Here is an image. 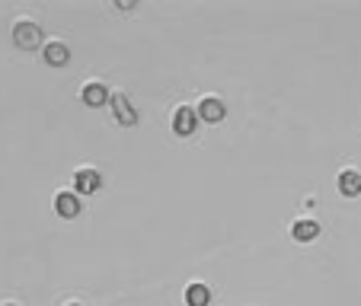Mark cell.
Masks as SVG:
<instances>
[{
    "mask_svg": "<svg viewBox=\"0 0 361 306\" xmlns=\"http://www.w3.org/2000/svg\"><path fill=\"white\" fill-rule=\"evenodd\" d=\"M13 42H16V48H23V51H36V48H42V42H45L42 26L32 23V19H16V26H13Z\"/></svg>",
    "mask_w": 361,
    "mask_h": 306,
    "instance_id": "cell-1",
    "label": "cell"
},
{
    "mask_svg": "<svg viewBox=\"0 0 361 306\" xmlns=\"http://www.w3.org/2000/svg\"><path fill=\"white\" fill-rule=\"evenodd\" d=\"M195 128H198V112L192 105H179L173 112V131L179 138H189V134H195Z\"/></svg>",
    "mask_w": 361,
    "mask_h": 306,
    "instance_id": "cell-2",
    "label": "cell"
},
{
    "mask_svg": "<svg viewBox=\"0 0 361 306\" xmlns=\"http://www.w3.org/2000/svg\"><path fill=\"white\" fill-rule=\"evenodd\" d=\"M102 186V176L96 173V169L84 166V169H77L74 173V192L77 195H96Z\"/></svg>",
    "mask_w": 361,
    "mask_h": 306,
    "instance_id": "cell-3",
    "label": "cell"
},
{
    "mask_svg": "<svg viewBox=\"0 0 361 306\" xmlns=\"http://www.w3.org/2000/svg\"><path fill=\"white\" fill-rule=\"evenodd\" d=\"M224 115H227V105H224V99H218V96H205V99L198 102V118L208 121V125L224 121Z\"/></svg>",
    "mask_w": 361,
    "mask_h": 306,
    "instance_id": "cell-4",
    "label": "cell"
},
{
    "mask_svg": "<svg viewBox=\"0 0 361 306\" xmlns=\"http://www.w3.org/2000/svg\"><path fill=\"white\" fill-rule=\"evenodd\" d=\"M55 211L58 217H65V220H74L77 214H80V195L77 192H58L55 195Z\"/></svg>",
    "mask_w": 361,
    "mask_h": 306,
    "instance_id": "cell-5",
    "label": "cell"
},
{
    "mask_svg": "<svg viewBox=\"0 0 361 306\" xmlns=\"http://www.w3.org/2000/svg\"><path fill=\"white\" fill-rule=\"evenodd\" d=\"M109 105H112V112H115V118H119L121 125H128L131 128V125L138 121V112H135V105H131V99L125 93H115Z\"/></svg>",
    "mask_w": 361,
    "mask_h": 306,
    "instance_id": "cell-6",
    "label": "cell"
},
{
    "mask_svg": "<svg viewBox=\"0 0 361 306\" xmlns=\"http://www.w3.org/2000/svg\"><path fill=\"white\" fill-rule=\"evenodd\" d=\"M80 99H84V105H90V109H100V105H106V102H112L109 90H106V84H86L84 90H80Z\"/></svg>",
    "mask_w": 361,
    "mask_h": 306,
    "instance_id": "cell-7",
    "label": "cell"
},
{
    "mask_svg": "<svg viewBox=\"0 0 361 306\" xmlns=\"http://www.w3.org/2000/svg\"><path fill=\"white\" fill-rule=\"evenodd\" d=\"M42 51H45V61L51 67H65L67 61H71V48H67L65 42H45Z\"/></svg>",
    "mask_w": 361,
    "mask_h": 306,
    "instance_id": "cell-8",
    "label": "cell"
},
{
    "mask_svg": "<svg viewBox=\"0 0 361 306\" xmlns=\"http://www.w3.org/2000/svg\"><path fill=\"white\" fill-rule=\"evenodd\" d=\"M339 192H342L345 198H358L361 195V173L342 169V173H339Z\"/></svg>",
    "mask_w": 361,
    "mask_h": 306,
    "instance_id": "cell-9",
    "label": "cell"
},
{
    "mask_svg": "<svg viewBox=\"0 0 361 306\" xmlns=\"http://www.w3.org/2000/svg\"><path fill=\"white\" fill-rule=\"evenodd\" d=\"M291 236H294L297 242H310L320 236V223L316 220H297L294 227H291Z\"/></svg>",
    "mask_w": 361,
    "mask_h": 306,
    "instance_id": "cell-10",
    "label": "cell"
},
{
    "mask_svg": "<svg viewBox=\"0 0 361 306\" xmlns=\"http://www.w3.org/2000/svg\"><path fill=\"white\" fill-rule=\"evenodd\" d=\"M185 303L189 306H208L211 303V290L205 288V284H189V288H185Z\"/></svg>",
    "mask_w": 361,
    "mask_h": 306,
    "instance_id": "cell-11",
    "label": "cell"
},
{
    "mask_svg": "<svg viewBox=\"0 0 361 306\" xmlns=\"http://www.w3.org/2000/svg\"><path fill=\"white\" fill-rule=\"evenodd\" d=\"M67 306H84V303H67Z\"/></svg>",
    "mask_w": 361,
    "mask_h": 306,
    "instance_id": "cell-12",
    "label": "cell"
},
{
    "mask_svg": "<svg viewBox=\"0 0 361 306\" xmlns=\"http://www.w3.org/2000/svg\"><path fill=\"white\" fill-rule=\"evenodd\" d=\"M3 306H16V303H3Z\"/></svg>",
    "mask_w": 361,
    "mask_h": 306,
    "instance_id": "cell-13",
    "label": "cell"
}]
</instances>
